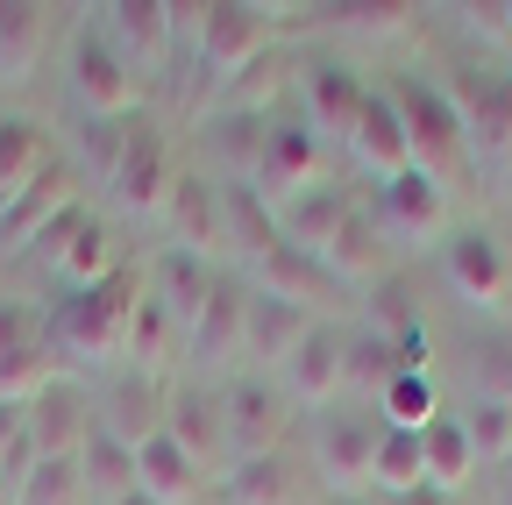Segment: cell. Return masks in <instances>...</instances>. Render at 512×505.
Returning <instances> with one entry per match:
<instances>
[{"label": "cell", "instance_id": "obj_23", "mask_svg": "<svg viewBox=\"0 0 512 505\" xmlns=\"http://www.w3.org/2000/svg\"><path fill=\"white\" fill-rule=\"evenodd\" d=\"M150 299L171 313V321L178 328H192V321H200V306L214 299V285L228 278L221 264H207V257H185V249H157V257H150Z\"/></svg>", "mask_w": 512, "mask_h": 505}, {"label": "cell", "instance_id": "obj_45", "mask_svg": "<svg viewBox=\"0 0 512 505\" xmlns=\"http://www.w3.org/2000/svg\"><path fill=\"white\" fill-rule=\"evenodd\" d=\"M107 505H157L150 491H121V498H107Z\"/></svg>", "mask_w": 512, "mask_h": 505}, {"label": "cell", "instance_id": "obj_15", "mask_svg": "<svg viewBox=\"0 0 512 505\" xmlns=\"http://www.w3.org/2000/svg\"><path fill=\"white\" fill-rule=\"evenodd\" d=\"M313 178H328V171H320V143H313V129H306V121L299 114H271V129H264V157H256V193H264L271 207H285L292 193H306V185Z\"/></svg>", "mask_w": 512, "mask_h": 505}, {"label": "cell", "instance_id": "obj_17", "mask_svg": "<svg viewBox=\"0 0 512 505\" xmlns=\"http://www.w3.org/2000/svg\"><path fill=\"white\" fill-rule=\"evenodd\" d=\"M448 100H456V114H463L470 150H484V157H505L512 150V72L470 65V72L448 79Z\"/></svg>", "mask_w": 512, "mask_h": 505}, {"label": "cell", "instance_id": "obj_29", "mask_svg": "<svg viewBox=\"0 0 512 505\" xmlns=\"http://www.w3.org/2000/svg\"><path fill=\"white\" fill-rule=\"evenodd\" d=\"M320 271H328V285H370L384 271V228H377L370 207H356L342 221V235L320 249Z\"/></svg>", "mask_w": 512, "mask_h": 505}, {"label": "cell", "instance_id": "obj_2", "mask_svg": "<svg viewBox=\"0 0 512 505\" xmlns=\"http://www.w3.org/2000/svg\"><path fill=\"white\" fill-rule=\"evenodd\" d=\"M399 121H406V143H413V164L441 185H456L463 164H470V136H463V114L448 100V79H427V72H392L384 79Z\"/></svg>", "mask_w": 512, "mask_h": 505}, {"label": "cell", "instance_id": "obj_11", "mask_svg": "<svg viewBox=\"0 0 512 505\" xmlns=\"http://www.w3.org/2000/svg\"><path fill=\"white\" fill-rule=\"evenodd\" d=\"M278 392L292 413H328L349 399V335L328 328V321H313V335L278 363Z\"/></svg>", "mask_w": 512, "mask_h": 505}, {"label": "cell", "instance_id": "obj_30", "mask_svg": "<svg viewBox=\"0 0 512 505\" xmlns=\"http://www.w3.org/2000/svg\"><path fill=\"white\" fill-rule=\"evenodd\" d=\"M242 285L264 292V299H285V306H306V313H313V292L328 285V271H320V257H306V249L278 242L271 257H256V264L242 271Z\"/></svg>", "mask_w": 512, "mask_h": 505}, {"label": "cell", "instance_id": "obj_3", "mask_svg": "<svg viewBox=\"0 0 512 505\" xmlns=\"http://www.w3.org/2000/svg\"><path fill=\"white\" fill-rule=\"evenodd\" d=\"M192 50H200L207 79L228 93L235 79H249L271 57V8H249V0H207V8H192Z\"/></svg>", "mask_w": 512, "mask_h": 505}, {"label": "cell", "instance_id": "obj_46", "mask_svg": "<svg viewBox=\"0 0 512 505\" xmlns=\"http://www.w3.org/2000/svg\"><path fill=\"white\" fill-rule=\"evenodd\" d=\"M0 505H15V491H8V477H0Z\"/></svg>", "mask_w": 512, "mask_h": 505}, {"label": "cell", "instance_id": "obj_21", "mask_svg": "<svg viewBox=\"0 0 512 505\" xmlns=\"http://www.w3.org/2000/svg\"><path fill=\"white\" fill-rule=\"evenodd\" d=\"M349 214H356L349 185H342V178H313L306 193H292V200L278 207V242H292V249H306V257H320V249L342 235Z\"/></svg>", "mask_w": 512, "mask_h": 505}, {"label": "cell", "instance_id": "obj_42", "mask_svg": "<svg viewBox=\"0 0 512 505\" xmlns=\"http://www.w3.org/2000/svg\"><path fill=\"white\" fill-rule=\"evenodd\" d=\"M470 15H477V29L491 43H512V0H491V8H470Z\"/></svg>", "mask_w": 512, "mask_h": 505}, {"label": "cell", "instance_id": "obj_43", "mask_svg": "<svg viewBox=\"0 0 512 505\" xmlns=\"http://www.w3.org/2000/svg\"><path fill=\"white\" fill-rule=\"evenodd\" d=\"M377 505H448L434 484H413V491H392V498H377Z\"/></svg>", "mask_w": 512, "mask_h": 505}, {"label": "cell", "instance_id": "obj_4", "mask_svg": "<svg viewBox=\"0 0 512 505\" xmlns=\"http://www.w3.org/2000/svg\"><path fill=\"white\" fill-rule=\"evenodd\" d=\"M178 157L164 143V129H150V121L136 114L128 121V136H121V157L107 171V200L121 221H164V200H171V185H178Z\"/></svg>", "mask_w": 512, "mask_h": 505}, {"label": "cell", "instance_id": "obj_7", "mask_svg": "<svg viewBox=\"0 0 512 505\" xmlns=\"http://www.w3.org/2000/svg\"><path fill=\"white\" fill-rule=\"evenodd\" d=\"M285 420H292V406L278 392V377L242 370V377L221 385V449H228V463H249V456L285 449Z\"/></svg>", "mask_w": 512, "mask_h": 505}, {"label": "cell", "instance_id": "obj_38", "mask_svg": "<svg viewBox=\"0 0 512 505\" xmlns=\"http://www.w3.org/2000/svg\"><path fill=\"white\" fill-rule=\"evenodd\" d=\"M441 413V392H434V370H406L392 392L377 399V420L384 427H406V434H420L427 420Z\"/></svg>", "mask_w": 512, "mask_h": 505}, {"label": "cell", "instance_id": "obj_47", "mask_svg": "<svg viewBox=\"0 0 512 505\" xmlns=\"http://www.w3.org/2000/svg\"><path fill=\"white\" fill-rule=\"evenodd\" d=\"M335 505H377V498H335Z\"/></svg>", "mask_w": 512, "mask_h": 505}, {"label": "cell", "instance_id": "obj_25", "mask_svg": "<svg viewBox=\"0 0 512 505\" xmlns=\"http://www.w3.org/2000/svg\"><path fill=\"white\" fill-rule=\"evenodd\" d=\"M136 491H150L157 505H200L207 498V470L192 463L164 427H150L136 441Z\"/></svg>", "mask_w": 512, "mask_h": 505}, {"label": "cell", "instance_id": "obj_6", "mask_svg": "<svg viewBox=\"0 0 512 505\" xmlns=\"http://www.w3.org/2000/svg\"><path fill=\"white\" fill-rule=\"evenodd\" d=\"M384 420L363 406H328L313 413V470L335 498H370V463H377Z\"/></svg>", "mask_w": 512, "mask_h": 505}, {"label": "cell", "instance_id": "obj_37", "mask_svg": "<svg viewBox=\"0 0 512 505\" xmlns=\"http://www.w3.org/2000/svg\"><path fill=\"white\" fill-rule=\"evenodd\" d=\"M57 356H50V342H29V349H8L0 356V406H29L43 385H57Z\"/></svg>", "mask_w": 512, "mask_h": 505}, {"label": "cell", "instance_id": "obj_33", "mask_svg": "<svg viewBox=\"0 0 512 505\" xmlns=\"http://www.w3.org/2000/svg\"><path fill=\"white\" fill-rule=\"evenodd\" d=\"M121 356H136V370H164L171 356H185V328L150 299V278H143L136 313H128V349H121Z\"/></svg>", "mask_w": 512, "mask_h": 505}, {"label": "cell", "instance_id": "obj_9", "mask_svg": "<svg viewBox=\"0 0 512 505\" xmlns=\"http://www.w3.org/2000/svg\"><path fill=\"white\" fill-rule=\"evenodd\" d=\"M93 15H100L93 29L114 43V57L136 79H157L171 65V43H178L185 8H171V0H107V8H93Z\"/></svg>", "mask_w": 512, "mask_h": 505}, {"label": "cell", "instance_id": "obj_35", "mask_svg": "<svg viewBox=\"0 0 512 505\" xmlns=\"http://www.w3.org/2000/svg\"><path fill=\"white\" fill-rule=\"evenodd\" d=\"M157 406H164V399L150 392V377L136 370V377H121V385L107 392V406H100V427H107V434H121L128 449H136V441H143V434H150V427L164 420Z\"/></svg>", "mask_w": 512, "mask_h": 505}, {"label": "cell", "instance_id": "obj_5", "mask_svg": "<svg viewBox=\"0 0 512 505\" xmlns=\"http://www.w3.org/2000/svg\"><path fill=\"white\" fill-rule=\"evenodd\" d=\"M64 93H72L79 121H136V93L143 79L114 57V43L86 22L72 36V50H64Z\"/></svg>", "mask_w": 512, "mask_h": 505}, {"label": "cell", "instance_id": "obj_1", "mask_svg": "<svg viewBox=\"0 0 512 505\" xmlns=\"http://www.w3.org/2000/svg\"><path fill=\"white\" fill-rule=\"evenodd\" d=\"M143 299V271L136 264H121L107 285H86V292H64L50 306V321H43V342L57 356V370L72 363V370H100L128 349V313H136Z\"/></svg>", "mask_w": 512, "mask_h": 505}, {"label": "cell", "instance_id": "obj_16", "mask_svg": "<svg viewBox=\"0 0 512 505\" xmlns=\"http://www.w3.org/2000/svg\"><path fill=\"white\" fill-rule=\"evenodd\" d=\"M72 207H86V200H79V171L50 157V164L29 178V193H22L8 214H0V249L29 257V249H36V235H50L64 214H72Z\"/></svg>", "mask_w": 512, "mask_h": 505}, {"label": "cell", "instance_id": "obj_44", "mask_svg": "<svg viewBox=\"0 0 512 505\" xmlns=\"http://www.w3.org/2000/svg\"><path fill=\"white\" fill-rule=\"evenodd\" d=\"M15 434H22V406H0V449H8Z\"/></svg>", "mask_w": 512, "mask_h": 505}, {"label": "cell", "instance_id": "obj_26", "mask_svg": "<svg viewBox=\"0 0 512 505\" xmlns=\"http://www.w3.org/2000/svg\"><path fill=\"white\" fill-rule=\"evenodd\" d=\"M43 50H50V8H36V0H0V93L29 86Z\"/></svg>", "mask_w": 512, "mask_h": 505}, {"label": "cell", "instance_id": "obj_39", "mask_svg": "<svg viewBox=\"0 0 512 505\" xmlns=\"http://www.w3.org/2000/svg\"><path fill=\"white\" fill-rule=\"evenodd\" d=\"M463 427H470L477 470L484 463H512V399H470L463 406Z\"/></svg>", "mask_w": 512, "mask_h": 505}, {"label": "cell", "instance_id": "obj_31", "mask_svg": "<svg viewBox=\"0 0 512 505\" xmlns=\"http://www.w3.org/2000/svg\"><path fill=\"white\" fill-rule=\"evenodd\" d=\"M221 221H228V249L242 257V271L278 249V207L256 185H221Z\"/></svg>", "mask_w": 512, "mask_h": 505}, {"label": "cell", "instance_id": "obj_24", "mask_svg": "<svg viewBox=\"0 0 512 505\" xmlns=\"http://www.w3.org/2000/svg\"><path fill=\"white\" fill-rule=\"evenodd\" d=\"M214 491H221V505H306V498H313L299 456H285V449L249 456V463H228Z\"/></svg>", "mask_w": 512, "mask_h": 505}, {"label": "cell", "instance_id": "obj_28", "mask_svg": "<svg viewBox=\"0 0 512 505\" xmlns=\"http://www.w3.org/2000/svg\"><path fill=\"white\" fill-rule=\"evenodd\" d=\"M420 456H427V484H434L441 498H456V491L477 477V449H470L463 413H434V420L420 427Z\"/></svg>", "mask_w": 512, "mask_h": 505}, {"label": "cell", "instance_id": "obj_36", "mask_svg": "<svg viewBox=\"0 0 512 505\" xmlns=\"http://www.w3.org/2000/svg\"><path fill=\"white\" fill-rule=\"evenodd\" d=\"M15 505H93L79 456H43V463L15 484Z\"/></svg>", "mask_w": 512, "mask_h": 505}, {"label": "cell", "instance_id": "obj_10", "mask_svg": "<svg viewBox=\"0 0 512 505\" xmlns=\"http://www.w3.org/2000/svg\"><path fill=\"white\" fill-rule=\"evenodd\" d=\"M29 257H36V264H50L72 292H86V285H107V278L121 271V242H114V228H107L93 207H72L50 235H36Z\"/></svg>", "mask_w": 512, "mask_h": 505}, {"label": "cell", "instance_id": "obj_18", "mask_svg": "<svg viewBox=\"0 0 512 505\" xmlns=\"http://www.w3.org/2000/svg\"><path fill=\"white\" fill-rule=\"evenodd\" d=\"M22 427L36 441V456H79L86 434L100 427V406L72 385V377H57V385H43L29 406H22Z\"/></svg>", "mask_w": 512, "mask_h": 505}, {"label": "cell", "instance_id": "obj_20", "mask_svg": "<svg viewBox=\"0 0 512 505\" xmlns=\"http://www.w3.org/2000/svg\"><path fill=\"white\" fill-rule=\"evenodd\" d=\"M249 292V285H242ZM313 335V313L306 306H285V299H264V292H249V313H242V363L249 370H264L278 377V363Z\"/></svg>", "mask_w": 512, "mask_h": 505}, {"label": "cell", "instance_id": "obj_14", "mask_svg": "<svg viewBox=\"0 0 512 505\" xmlns=\"http://www.w3.org/2000/svg\"><path fill=\"white\" fill-rule=\"evenodd\" d=\"M349 164L370 178V185H392L399 171H413V143H406V121L392 107V93H384V79H370L363 93V114H356V129H349Z\"/></svg>", "mask_w": 512, "mask_h": 505}, {"label": "cell", "instance_id": "obj_12", "mask_svg": "<svg viewBox=\"0 0 512 505\" xmlns=\"http://www.w3.org/2000/svg\"><path fill=\"white\" fill-rule=\"evenodd\" d=\"M441 278H448V292H456L463 306H505L512 257H505V242L484 221H463V228L441 235Z\"/></svg>", "mask_w": 512, "mask_h": 505}, {"label": "cell", "instance_id": "obj_48", "mask_svg": "<svg viewBox=\"0 0 512 505\" xmlns=\"http://www.w3.org/2000/svg\"><path fill=\"white\" fill-rule=\"evenodd\" d=\"M306 505H313V498H306Z\"/></svg>", "mask_w": 512, "mask_h": 505}, {"label": "cell", "instance_id": "obj_13", "mask_svg": "<svg viewBox=\"0 0 512 505\" xmlns=\"http://www.w3.org/2000/svg\"><path fill=\"white\" fill-rule=\"evenodd\" d=\"M164 249H185V257H228V221H221V178L214 171H178L171 200H164Z\"/></svg>", "mask_w": 512, "mask_h": 505}, {"label": "cell", "instance_id": "obj_27", "mask_svg": "<svg viewBox=\"0 0 512 505\" xmlns=\"http://www.w3.org/2000/svg\"><path fill=\"white\" fill-rule=\"evenodd\" d=\"M178 449L200 463V470H214V463H228V449H221V392H200V385H185V392H171L164 399V420H157Z\"/></svg>", "mask_w": 512, "mask_h": 505}, {"label": "cell", "instance_id": "obj_32", "mask_svg": "<svg viewBox=\"0 0 512 505\" xmlns=\"http://www.w3.org/2000/svg\"><path fill=\"white\" fill-rule=\"evenodd\" d=\"M50 164V143H43V121L29 114H8L0 107V214H8L22 193H29V178Z\"/></svg>", "mask_w": 512, "mask_h": 505}, {"label": "cell", "instance_id": "obj_34", "mask_svg": "<svg viewBox=\"0 0 512 505\" xmlns=\"http://www.w3.org/2000/svg\"><path fill=\"white\" fill-rule=\"evenodd\" d=\"M79 470H86V498H93V505H107V498H121V491H136V449H128L121 434H107V427L86 434Z\"/></svg>", "mask_w": 512, "mask_h": 505}, {"label": "cell", "instance_id": "obj_40", "mask_svg": "<svg viewBox=\"0 0 512 505\" xmlns=\"http://www.w3.org/2000/svg\"><path fill=\"white\" fill-rule=\"evenodd\" d=\"M121 136H128V121H79V157L93 164V178L107 185L114 157H121Z\"/></svg>", "mask_w": 512, "mask_h": 505}, {"label": "cell", "instance_id": "obj_19", "mask_svg": "<svg viewBox=\"0 0 512 505\" xmlns=\"http://www.w3.org/2000/svg\"><path fill=\"white\" fill-rule=\"evenodd\" d=\"M242 313H249V292L242 278H221L214 299L200 306V321L185 328V363L200 370V377H221L242 363Z\"/></svg>", "mask_w": 512, "mask_h": 505}, {"label": "cell", "instance_id": "obj_8", "mask_svg": "<svg viewBox=\"0 0 512 505\" xmlns=\"http://www.w3.org/2000/svg\"><path fill=\"white\" fill-rule=\"evenodd\" d=\"M363 93H370V79L349 65V57H306V65L292 72V114L313 129V143L328 150V143H349V129H356V114H363Z\"/></svg>", "mask_w": 512, "mask_h": 505}, {"label": "cell", "instance_id": "obj_22", "mask_svg": "<svg viewBox=\"0 0 512 505\" xmlns=\"http://www.w3.org/2000/svg\"><path fill=\"white\" fill-rule=\"evenodd\" d=\"M370 214H377L384 235H448V185L413 164L392 185H377V207Z\"/></svg>", "mask_w": 512, "mask_h": 505}, {"label": "cell", "instance_id": "obj_41", "mask_svg": "<svg viewBox=\"0 0 512 505\" xmlns=\"http://www.w3.org/2000/svg\"><path fill=\"white\" fill-rule=\"evenodd\" d=\"M29 342H43L29 299H0V356H8V349H29Z\"/></svg>", "mask_w": 512, "mask_h": 505}]
</instances>
